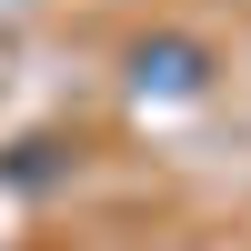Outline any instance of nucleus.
I'll use <instances>...</instances> for the list:
<instances>
[{"label":"nucleus","instance_id":"obj_1","mask_svg":"<svg viewBox=\"0 0 251 251\" xmlns=\"http://www.w3.org/2000/svg\"><path fill=\"white\" fill-rule=\"evenodd\" d=\"M141 91H201V50H181V40L141 50Z\"/></svg>","mask_w":251,"mask_h":251}]
</instances>
